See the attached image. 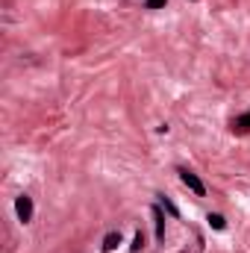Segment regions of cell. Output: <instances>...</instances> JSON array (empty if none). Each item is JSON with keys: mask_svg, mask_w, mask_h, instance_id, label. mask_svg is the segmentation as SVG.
Instances as JSON below:
<instances>
[{"mask_svg": "<svg viewBox=\"0 0 250 253\" xmlns=\"http://www.w3.org/2000/svg\"><path fill=\"white\" fill-rule=\"evenodd\" d=\"M15 212H18V221L21 224H30L33 221V197H27V194L15 197Z\"/></svg>", "mask_w": 250, "mask_h": 253, "instance_id": "obj_1", "label": "cell"}, {"mask_svg": "<svg viewBox=\"0 0 250 253\" xmlns=\"http://www.w3.org/2000/svg\"><path fill=\"white\" fill-rule=\"evenodd\" d=\"M177 174H180V180H183V183H186L188 189H191L194 194H197V197H203V194H206V186L200 183V177H197V174H191L188 168H180Z\"/></svg>", "mask_w": 250, "mask_h": 253, "instance_id": "obj_2", "label": "cell"}, {"mask_svg": "<svg viewBox=\"0 0 250 253\" xmlns=\"http://www.w3.org/2000/svg\"><path fill=\"white\" fill-rule=\"evenodd\" d=\"M153 224H156V239L162 242L165 239V215H162V206H153Z\"/></svg>", "mask_w": 250, "mask_h": 253, "instance_id": "obj_3", "label": "cell"}, {"mask_svg": "<svg viewBox=\"0 0 250 253\" xmlns=\"http://www.w3.org/2000/svg\"><path fill=\"white\" fill-rule=\"evenodd\" d=\"M233 132H239V135H245V132H250V112H245V115H239V118H233Z\"/></svg>", "mask_w": 250, "mask_h": 253, "instance_id": "obj_4", "label": "cell"}, {"mask_svg": "<svg viewBox=\"0 0 250 253\" xmlns=\"http://www.w3.org/2000/svg\"><path fill=\"white\" fill-rule=\"evenodd\" d=\"M118 245H121V233H109V236L103 239V251H106V253H112Z\"/></svg>", "mask_w": 250, "mask_h": 253, "instance_id": "obj_5", "label": "cell"}, {"mask_svg": "<svg viewBox=\"0 0 250 253\" xmlns=\"http://www.w3.org/2000/svg\"><path fill=\"white\" fill-rule=\"evenodd\" d=\"M206 221H209V227H215V230H224V227H227V221H224V215H218V212H212V215H209Z\"/></svg>", "mask_w": 250, "mask_h": 253, "instance_id": "obj_6", "label": "cell"}, {"mask_svg": "<svg viewBox=\"0 0 250 253\" xmlns=\"http://www.w3.org/2000/svg\"><path fill=\"white\" fill-rule=\"evenodd\" d=\"M141 248H144V233L138 230V233H135V239H132V245H129V251H132V253H138Z\"/></svg>", "mask_w": 250, "mask_h": 253, "instance_id": "obj_7", "label": "cell"}, {"mask_svg": "<svg viewBox=\"0 0 250 253\" xmlns=\"http://www.w3.org/2000/svg\"><path fill=\"white\" fill-rule=\"evenodd\" d=\"M162 206H165V209H168V212H171V215H180V212H177V206H174V203H171V200H168V197H162Z\"/></svg>", "mask_w": 250, "mask_h": 253, "instance_id": "obj_8", "label": "cell"}, {"mask_svg": "<svg viewBox=\"0 0 250 253\" xmlns=\"http://www.w3.org/2000/svg\"><path fill=\"white\" fill-rule=\"evenodd\" d=\"M165 3H168V0H147V3H144V6H147V9H162V6H165Z\"/></svg>", "mask_w": 250, "mask_h": 253, "instance_id": "obj_9", "label": "cell"}]
</instances>
